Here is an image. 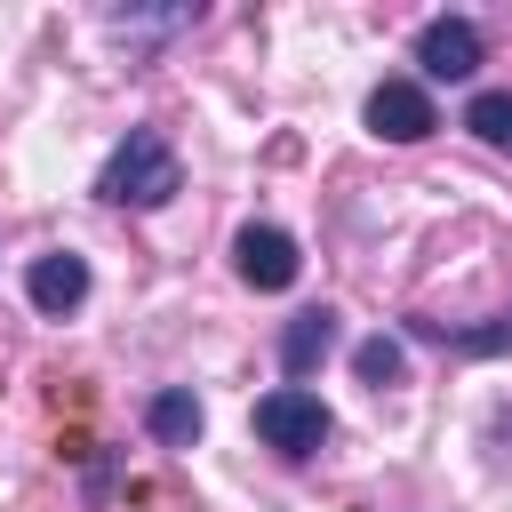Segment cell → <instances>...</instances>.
Returning a JSON list of instances; mask_svg holds the SVG:
<instances>
[{"label":"cell","instance_id":"ba28073f","mask_svg":"<svg viewBox=\"0 0 512 512\" xmlns=\"http://www.w3.org/2000/svg\"><path fill=\"white\" fill-rule=\"evenodd\" d=\"M200 424H208V416H200V400H192V392H176V384L144 400V432H152L160 448H192V440H200Z\"/></svg>","mask_w":512,"mask_h":512},{"label":"cell","instance_id":"8992f818","mask_svg":"<svg viewBox=\"0 0 512 512\" xmlns=\"http://www.w3.org/2000/svg\"><path fill=\"white\" fill-rule=\"evenodd\" d=\"M24 296H32V312H48V320L80 312V304H88V256H72V248H56V256H32V272H24Z\"/></svg>","mask_w":512,"mask_h":512},{"label":"cell","instance_id":"8fae6325","mask_svg":"<svg viewBox=\"0 0 512 512\" xmlns=\"http://www.w3.org/2000/svg\"><path fill=\"white\" fill-rule=\"evenodd\" d=\"M184 24H200V0L192 8H168V16H136V8H112L104 16V32H120V40H160V32H184Z\"/></svg>","mask_w":512,"mask_h":512},{"label":"cell","instance_id":"3957f363","mask_svg":"<svg viewBox=\"0 0 512 512\" xmlns=\"http://www.w3.org/2000/svg\"><path fill=\"white\" fill-rule=\"evenodd\" d=\"M368 128H376L384 144H424V136L440 128L432 88H424V80H376V88H368Z\"/></svg>","mask_w":512,"mask_h":512},{"label":"cell","instance_id":"7c38bea8","mask_svg":"<svg viewBox=\"0 0 512 512\" xmlns=\"http://www.w3.org/2000/svg\"><path fill=\"white\" fill-rule=\"evenodd\" d=\"M352 368H360V384H368V392H384V384H400V376H408V352H400L392 336H368V344L352 352Z\"/></svg>","mask_w":512,"mask_h":512},{"label":"cell","instance_id":"7a4b0ae2","mask_svg":"<svg viewBox=\"0 0 512 512\" xmlns=\"http://www.w3.org/2000/svg\"><path fill=\"white\" fill-rule=\"evenodd\" d=\"M328 432H336V416H328V400L304 392V384H280V392L256 400V440L280 448V456H312Z\"/></svg>","mask_w":512,"mask_h":512},{"label":"cell","instance_id":"277c9868","mask_svg":"<svg viewBox=\"0 0 512 512\" xmlns=\"http://www.w3.org/2000/svg\"><path fill=\"white\" fill-rule=\"evenodd\" d=\"M232 264H240V280H248V288H264V296L296 288V272H304V256H296V240H288L280 224H240Z\"/></svg>","mask_w":512,"mask_h":512},{"label":"cell","instance_id":"52a82bcc","mask_svg":"<svg viewBox=\"0 0 512 512\" xmlns=\"http://www.w3.org/2000/svg\"><path fill=\"white\" fill-rule=\"evenodd\" d=\"M328 352H336V312H328V304H312V312H296V320L280 328V368H288V376H312Z\"/></svg>","mask_w":512,"mask_h":512},{"label":"cell","instance_id":"5b68a950","mask_svg":"<svg viewBox=\"0 0 512 512\" xmlns=\"http://www.w3.org/2000/svg\"><path fill=\"white\" fill-rule=\"evenodd\" d=\"M416 64H424V80H472L480 72V24L472 16H432L416 32Z\"/></svg>","mask_w":512,"mask_h":512},{"label":"cell","instance_id":"6da1fadb","mask_svg":"<svg viewBox=\"0 0 512 512\" xmlns=\"http://www.w3.org/2000/svg\"><path fill=\"white\" fill-rule=\"evenodd\" d=\"M176 192H184V160L160 128H128L96 176V200H112V208H168Z\"/></svg>","mask_w":512,"mask_h":512},{"label":"cell","instance_id":"9c48e42d","mask_svg":"<svg viewBox=\"0 0 512 512\" xmlns=\"http://www.w3.org/2000/svg\"><path fill=\"white\" fill-rule=\"evenodd\" d=\"M416 344H440V352H464V360H488V352H512V312L488 320V328H440V320H408Z\"/></svg>","mask_w":512,"mask_h":512},{"label":"cell","instance_id":"30bf717a","mask_svg":"<svg viewBox=\"0 0 512 512\" xmlns=\"http://www.w3.org/2000/svg\"><path fill=\"white\" fill-rule=\"evenodd\" d=\"M464 128L488 144V152H512V88H480L464 104Z\"/></svg>","mask_w":512,"mask_h":512}]
</instances>
